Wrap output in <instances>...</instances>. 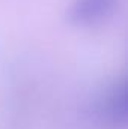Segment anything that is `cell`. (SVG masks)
Listing matches in <instances>:
<instances>
[{
    "label": "cell",
    "mask_w": 128,
    "mask_h": 129,
    "mask_svg": "<svg viewBox=\"0 0 128 129\" xmlns=\"http://www.w3.org/2000/svg\"><path fill=\"white\" fill-rule=\"evenodd\" d=\"M115 3L116 0H78L71 11V18L81 26L95 24L113 11Z\"/></svg>",
    "instance_id": "2"
},
{
    "label": "cell",
    "mask_w": 128,
    "mask_h": 129,
    "mask_svg": "<svg viewBox=\"0 0 128 129\" xmlns=\"http://www.w3.org/2000/svg\"><path fill=\"white\" fill-rule=\"evenodd\" d=\"M99 114L102 120L113 126H122L127 123L128 102L125 81H119L105 93L99 105Z\"/></svg>",
    "instance_id": "1"
}]
</instances>
